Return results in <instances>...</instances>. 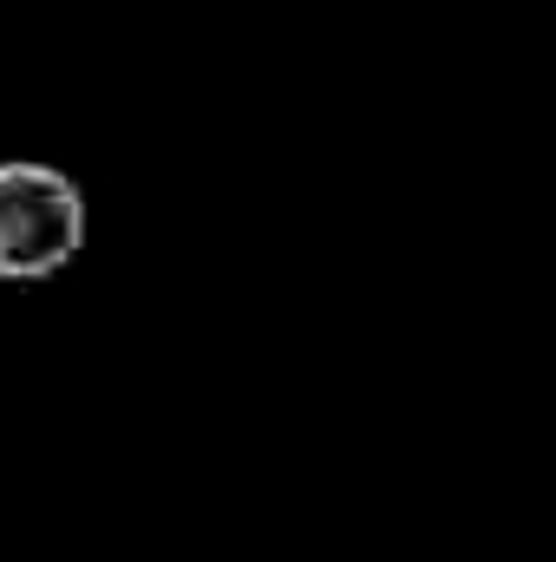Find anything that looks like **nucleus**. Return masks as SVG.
Returning a JSON list of instances; mask_svg holds the SVG:
<instances>
[{"label": "nucleus", "mask_w": 556, "mask_h": 562, "mask_svg": "<svg viewBox=\"0 0 556 562\" xmlns=\"http://www.w3.org/2000/svg\"><path fill=\"white\" fill-rule=\"evenodd\" d=\"M86 249V196L66 170L0 164V281H46Z\"/></svg>", "instance_id": "f257e3e1"}]
</instances>
